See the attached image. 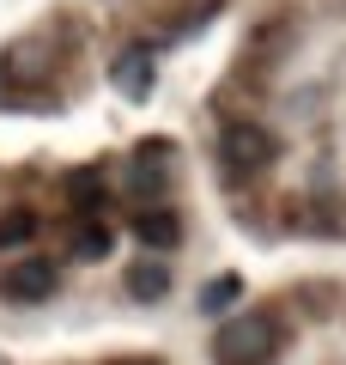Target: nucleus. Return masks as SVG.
<instances>
[{
  "instance_id": "obj_5",
  "label": "nucleus",
  "mask_w": 346,
  "mask_h": 365,
  "mask_svg": "<svg viewBox=\"0 0 346 365\" xmlns=\"http://www.w3.org/2000/svg\"><path fill=\"white\" fill-rule=\"evenodd\" d=\"M110 79H115V91H128V98H146V91H152V55H146V49L115 55Z\"/></svg>"
},
{
  "instance_id": "obj_4",
  "label": "nucleus",
  "mask_w": 346,
  "mask_h": 365,
  "mask_svg": "<svg viewBox=\"0 0 346 365\" xmlns=\"http://www.w3.org/2000/svg\"><path fill=\"white\" fill-rule=\"evenodd\" d=\"M134 237H140L146 250H177L182 225H177V213H170V207H140V213H134Z\"/></svg>"
},
{
  "instance_id": "obj_3",
  "label": "nucleus",
  "mask_w": 346,
  "mask_h": 365,
  "mask_svg": "<svg viewBox=\"0 0 346 365\" xmlns=\"http://www.w3.org/2000/svg\"><path fill=\"white\" fill-rule=\"evenodd\" d=\"M55 287H61V274H55L49 256H19L13 268H0V299L6 304H43Z\"/></svg>"
},
{
  "instance_id": "obj_1",
  "label": "nucleus",
  "mask_w": 346,
  "mask_h": 365,
  "mask_svg": "<svg viewBox=\"0 0 346 365\" xmlns=\"http://www.w3.org/2000/svg\"><path fill=\"white\" fill-rule=\"evenodd\" d=\"M273 347H280V329H273L268 311L237 317V323H225V329L213 335V359H219V365H256V359H268Z\"/></svg>"
},
{
  "instance_id": "obj_10",
  "label": "nucleus",
  "mask_w": 346,
  "mask_h": 365,
  "mask_svg": "<svg viewBox=\"0 0 346 365\" xmlns=\"http://www.w3.org/2000/svg\"><path fill=\"white\" fill-rule=\"evenodd\" d=\"M73 207H79V213L103 207V182H98V170H79V177H73Z\"/></svg>"
},
{
  "instance_id": "obj_9",
  "label": "nucleus",
  "mask_w": 346,
  "mask_h": 365,
  "mask_svg": "<svg viewBox=\"0 0 346 365\" xmlns=\"http://www.w3.org/2000/svg\"><path fill=\"white\" fill-rule=\"evenodd\" d=\"M73 256L79 262H103L110 256V232H103V225H79L73 232Z\"/></svg>"
},
{
  "instance_id": "obj_6",
  "label": "nucleus",
  "mask_w": 346,
  "mask_h": 365,
  "mask_svg": "<svg viewBox=\"0 0 346 365\" xmlns=\"http://www.w3.org/2000/svg\"><path fill=\"white\" fill-rule=\"evenodd\" d=\"M128 292L140 304L164 299V292H170V268H164V262H134V268H128Z\"/></svg>"
},
{
  "instance_id": "obj_7",
  "label": "nucleus",
  "mask_w": 346,
  "mask_h": 365,
  "mask_svg": "<svg viewBox=\"0 0 346 365\" xmlns=\"http://www.w3.org/2000/svg\"><path fill=\"white\" fill-rule=\"evenodd\" d=\"M37 237V213L31 207H6L0 213V250H19V244H31Z\"/></svg>"
},
{
  "instance_id": "obj_8",
  "label": "nucleus",
  "mask_w": 346,
  "mask_h": 365,
  "mask_svg": "<svg viewBox=\"0 0 346 365\" xmlns=\"http://www.w3.org/2000/svg\"><path fill=\"white\" fill-rule=\"evenodd\" d=\"M237 292H243V280H237V274H219L213 287L201 292V311H206V317H219L225 304H237Z\"/></svg>"
},
{
  "instance_id": "obj_2",
  "label": "nucleus",
  "mask_w": 346,
  "mask_h": 365,
  "mask_svg": "<svg viewBox=\"0 0 346 365\" xmlns=\"http://www.w3.org/2000/svg\"><path fill=\"white\" fill-rule=\"evenodd\" d=\"M273 134L256 128V122H231L225 134H219V165H225V177H256V170L273 165Z\"/></svg>"
}]
</instances>
